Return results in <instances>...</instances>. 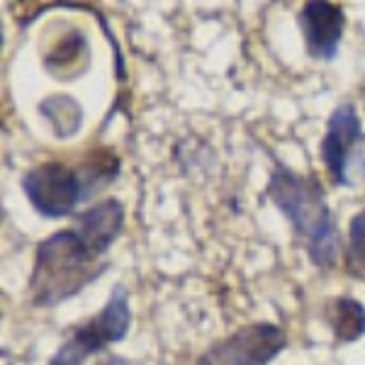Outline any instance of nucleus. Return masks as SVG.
Returning a JSON list of instances; mask_svg holds the SVG:
<instances>
[{
  "label": "nucleus",
  "instance_id": "nucleus-3",
  "mask_svg": "<svg viewBox=\"0 0 365 365\" xmlns=\"http://www.w3.org/2000/svg\"><path fill=\"white\" fill-rule=\"evenodd\" d=\"M132 324L129 292L125 285H115L105 307L96 317L71 329L58 351L51 356L49 365H83L88 356L105 351L110 344H117L127 336Z\"/></svg>",
  "mask_w": 365,
  "mask_h": 365
},
{
  "label": "nucleus",
  "instance_id": "nucleus-9",
  "mask_svg": "<svg viewBox=\"0 0 365 365\" xmlns=\"http://www.w3.org/2000/svg\"><path fill=\"white\" fill-rule=\"evenodd\" d=\"M91 63V44L81 29L71 27L61 37L54 39L49 51L44 54L46 73H51L56 81H73L88 68Z\"/></svg>",
  "mask_w": 365,
  "mask_h": 365
},
{
  "label": "nucleus",
  "instance_id": "nucleus-4",
  "mask_svg": "<svg viewBox=\"0 0 365 365\" xmlns=\"http://www.w3.org/2000/svg\"><path fill=\"white\" fill-rule=\"evenodd\" d=\"M22 190H25L29 205L49 220L68 217L76 210V205L86 200L78 170L58 161L42 163V166L27 170L22 178Z\"/></svg>",
  "mask_w": 365,
  "mask_h": 365
},
{
  "label": "nucleus",
  "instance_id": "nucleus-12",
  "mask_svg": "<svg viewBox=\"0 0 365 365\" xmlns=\"http://www.w3.org/2000/svg\"><path fill=\"white\" fill-rule=\"evenodd\" d=\"M346 263H349L353 270H365V210L358 212L351 220Z\"/></svg>",
  "mask_w": 365,
  "mask_h": 365
},
{
  "label": "nucleus",
  "instance_id": "nucleus-5",
  "mask_svg": "<svg viewBox=\"0 0 365 365\" xmlns=\"http://www.w3.org/2000/svg\"><path fill=\"white\" fill-rule=\"evenodd\" d=\"M285 346V331L275 324H246L227 339L212 344L200 358V365H268Z\"/></svg>",
  "mask_w": 365,
  "mask_h": 365
},
{
  "label": "nucleus",
  "instance_id": "nucleus-2",
  "mask_svg": "<svg viewBox=\"0 0 365 365\" xmlns=\"http://www.w3.org/2000/svg\"><path fill=\"white\" fill-rule=\"evenodd\" d=\"M266 195L287 217L299 237L307 239L312 261L317 266H331L339 253V234L319 180L278 163L270 173Z\"/></svg>",
  "mask_w": 365,
  "mask_h": 365
},
{
  "label": "nucleus",
  "instance_id": "nucleus-11",
  "mask_svg": "<svg viewBox=\"0 0 365 365\" xmlns=\"http://www.w3.org/2000/svg\"><path fill=\"white\" fill-rule=\"evenodd\" d=\"M39 113L46 117V122L51 125V132L58 139H71L81 132L83 125V108L78 105V100L71 96H49L39 103Z\"/></svg>",
  "mask_w": 365,
  "mask_h": 365
},
{
  "label": "nucleus",
  "instance_id": "nucleus-1",
  "mask_svg": "<svg viewBox=\"0 0 365 365\" xmlns=\"http://www.w3.org/2000/svg\"><path fill=\"white\" fill-rule=\"evenodd\" d=\"M105 270L108 263L100 261L73 229H61L37 246L29 275V299L34 307H56L78 295Z\"/></svg>",
  "mask_w": 365,
  "mask_h": 365
},
{
  "label": "nucleus",
  "instance_id": "nucleus-8",
  "mask_svg": "<svg viewBox=\"0 0 365 365\" xmlns=\"http://www.w3.org/2000/svg\"><path fill=\"white\" fill-rule=\"evenodd\" d=\"M122 227H125V205L117 197H108L81 212L76 217L73 232L98 258H103V253L122 234Z\"/></svg>",
  "mask_w": 365,
  "mask_h": 365
},
{
  "label": "nucleus",
  "instance_id": "nucleus-10",
  "mask_svg": "<svg viewBox=\"0 0 365 365\" xmlns=\"http://www.w3.org/2000/svg\"><path fill=\"white\" fill-rule=\"evenodd\" d=\"M327 319L339 344H353L365 334V307L353 297L329 299Z\"/></svg>",
  "mask_w": 365,
  "mask_h": 365
},
{
  "label": "nucleus",
  "instance_id": "nucleus-13",
  "mask_svg": "<svg viewBox=\"0 0 365 365\" xmlns=\"http://www.w3.org/2000/svg\"><path fill=\"white\" fill-rule=\"evenodd\" d=\"M98 365H141L139 361H132V358L117 356V353H108L103 361H98Z\"/></svg>",
  "mask_w": 365,
  "mask_h": 365
},
{
  "label": "nucleus",
  "instance_id": "nucleus-7",
  "mask_svg": "<svg viewBox=\"0 0 365 365\" xmlns=\"http://www.w3.org/2000/svg\"><path fill=\"white\" fill-rule=\"evenodd\" d=\"M299 29H302L304 46L312 58L319 61H331L339 54V44L344 39L346 13L341 5L334 3H304L299 10Z\"/></svg>",
  "mask_w": 365,
  "mask_h": 365
},
{
  "label": "nucleus",
  "instance_id": "nucleus-6",
  "mask_svg": "<svg viewBox=\"0 0 365 365\" xmlns=\"http://www.w3.org/2000/svg\"><path fill=\"white\" fill-rule=\"evenodd\" d=\"M363 144V125L358 110L351 103H341L327 122V134L322 139L319 154L329 178L334 185H351L349 180V161L351 154Z\"/></svg>",
  "mask_w": 365,
  "mask_h": 365
}]
</instances>
